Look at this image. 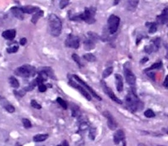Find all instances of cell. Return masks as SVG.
Here are the masks:
<instances>
[{
	"label": "cell",
	"instance_id": "obj_1",
	"mask_svg": "<svg viewBox=\"0 0 168 146\" xmlns=\"http://www.w3.org/2000/svg\"><path fill=\"white\" fill-rule=\"evenodd\" d=\"M125 105L131 112H136L143 109L144 104L137 98L136 92L131 91L125 96Z\"/></svg>",
	"mask_w": 168,
	"mask_h": 146
},
{
	"label": "cell",
	"instance_id": "obj_2",
	"mask_svg": "<svg viewBox=\"0 0 168 146\" xmlns=\"http://www.w3.org/2000/svg\"><path fill=\"white\" fill-rule=\"evenodd\" d=\"M62 30V23L59 17L51 14L48 17V32L53 37H59Z\"/></svg>",
	"mask_w": 168,
	"mask_h": 146
},
{
	"label": "cell",
	"instance_id": "obj_3",
	"mask_svg": "<svg viewBox=\"0 0 168 146\" xmlns=\"http://www.w3.org/2000/svg\"><path fill=\"white\" fill-rule=\"evenodd\" d=\"M95 11L96 10L94 7H89V8H86L82 13H81L78 16H74L70 17V19L72 21H79V20H82L84 22H86L87 24H92L95 22Z\"/></svg>",
	"mask_w": 168,
	"mask_h": 146
},
{
	"label": "cell",
	"instance_id": "obj_4",
	"mask_svg": "<svg viewBox=\"0 0 168 146\" xmlns=\"http://www.w3.org/2000/svg\"><path fill=\"white\" fill-rule=\"evenodd\" d=\"M14 73L15 75L21 78H29V77H34L36 73V70L32 65H25L17 68Z\"/></svg>",
	"mask_w": 168,
	"mask_h": 146
},
{
	"label": "cell",
	"instance_id": "obj_5",
	"mask_svg": "<svg viewBox=\"0 0 168 146\" xmlns=\"http://www.w3.org/2000/svg\"><path fill=\"white\" fill-rule=\"evenodd\" d=\"M124 77H125L126 82L128 84L131 86H135L136 84V76L131 71V67L130 63H126L124 65Z\"/></svg>",
	"mask_w": 168,
	"mask_h": 146
},
{
	"label": "cell",
	"instance_id": "obj_6",
	"mask_svg": "<svg viewBox=\"0 0 168 146\" xmlns=\"http://www.w3.org/2000/svg\"><path fill=\"white\" fill-rule=\"evenodd\" d=\"M120 24V18L116 15H110L108 19V28L110 34H115L118 32Z\"/></svg>",
	"mask_w": 168,
	"mask_h": 146
},
{
	"label": "cell",
	"instance_id": "obj_7",
	"mask_svg": "<svg viewBox=\"0 0 168 146\" xmlns=\"http://www.w3.org/2000/svg\"><path fill=\"white\" fill-rule=\"evenodd\" d=\"M65 44H66V46L68 48L78 49L80 46V38L76 35L69 34L67 36Z\"/></svg>",
	"mask_w": 168,
	"mask_h": 146
},
{
	"label": "cell",
	"instance_id": "obj_8",
	"mask_svg": "<svg viewBox=\"0 0 168 146\" xmlns=\"http://www.w3.org/2000/svg\"><path fill=\"white\" fill-rule=\"evenodd\" d=\"M72 77L76 79V82H77V84H79L80 85H82V86L86 90H89V91L91 93V95H92L93 97H95L96 99H98V100H102L101 97H99V96L95 93V90H93L92 88H91V87H90V86L86 83V82H84L83 80L80 78V77H78L77 75H72Z\"/></svg>",
	"mask_w": 168,
	"mask_h": 146
},
{
	"label": "cell",
	"instance_id": "obj_9",
	"mask_svg": "<svg viewBox=\"0 0 168 146\" xmlns=\"http://www.w3.org/2000/svg\"><path fill=\"white\" fill-rule=\"evenodd\" d=\"M102 88H103L104 92L107 94V96H108L110 99H112L114 102H116L117 104H119V105H122V104H123L122 100H120V99H119V98L115 95V93L113 92V90L110 89V88H109V86H108L104 82L102 81Z\"/></svg>",
	"mask_w": 168,
	"mask_h": 146
},
{
	"label": "cell",
	"instance_id": "obj_10",
	"mask_svg": "<svg viewBox=\"0 0 168 146\" xmlns=\"http://www.w3.org/2000/svg\"><path fill=\"white\" fill-rule=\"evenodd\" d=\"M69 85L70 86H72L73 88H75L84 97H86V99L88 100V101H90L91 100V96L89 95V93L86 90L84 89L82 86H81L79 84H77L76 82H74L73 80H70L69 81Z\"/></svg>",
	"mask_w": 168,
	"mask_h": 146
},
{
	"label": "cell",
	"instance_id": "obj_11",
	"mask_svg": "<svg viewBox=\"0 0 168 146\" xmlns=\"http://www.w3.org/2000/svg\"><path fill=\"white\" fill-rule=\"evenodd\" d=\"M103 116L106 117L107 119V123H108V126L110 130H115L117 127H118V123L115 120L114 117L112 116V114L109 112V111H105L103 112Z\"/></svg>",
	"mask_w": 168,
	"mask_h": 146
},
{
	"label": "cell",
	"instance_id": "obj_12",
	"mask_svg": "<svg viewBox=\"0 0 168 146\" xmlns=\"http://www.w3.org/2000/svg\"><path fill=\"white\" fill-rule=\"evenodd\" d=\"M160 38H157L156 39L152 40V43L149 46H145L144 49V51L147 52V53H151V52H154V51H157L160 46Z\"/></svg>",
	"mask_w": 168,
	"mask_h": 146
},
{
	"label": "cell",
	"instance_id": "obj_13",
	"mask_svg": "<svg viewBox=\"0 0 168 146\" xmlns=\"http://www.w3.org/2000/svg\"><path fill=\"white\" fill-rule=\"evenodd\" d=\"M157 22L160 24H166L168 22V7H166L162 13L157 17Z\"/></svg>",
	"mask_w": 168,
	"mask_h": 146
},
{
	"label": "cell",
	"instance_id": "obj_14",
	"mask_svg": "<svg viewBox=\"0 0 168 146\" xmlns=\"http://www.w3.org/2000/svg\"><path fill=\"white\" fill-rule=\"evenodd\" d=\"M10 11H11V12L12 13V15L15 17L18 18L19 20H23V19H24V15H25V13H24L22 8H19V7H12V8H11Z\"/></svg>",
	"mask_w": 168,
	"mask_h": 146
},
{
	"label": "cell",
	"instance_id": "obj_15",
	"mask_svg": "<svg viewBox=\"0 0 168 146\" xmlns=\"http://www.w3.org/2000/svg\"><path fill=\"white\" fill-rule=\"evenodd\" d=\"M124 138H125V135H124V132L123 130H118L115 132L114 134V137H113V139H114V143L116 144H118L120 142L124 141Z\"/></svg>",
	"mask_w": 168,
	"mask_h": 146
},
{
	"label": "cell",
	"instance_id": "obj_16",
	"mask_svg": "<svg viewBox=\"0 0 168 146\" xmlns=\"http://www.w3.org/2000/svg\"><path fill=\"white\" fill-rule=\"evenodd\" d=\"M115 81H116V87L119 92L123 91L124 90V83H123V78L121 75L116 74L115 75Z\"/></svg>",
	"mask_w": 168,
	"mask_h": 146
},
{
	"label": "cell",
	"instance_id": "obj_17",
	"mask_svg": "<svg viewBox=\"0 0 168 146\" xmlns=\"http://www.w3.org/2000/svg\"><path fill=\"white\" fill-rule=\"evenodd\" d=\"M2 36L4 38L7 39V40H12L15 38L16 37V31L15 30H7V31H5L4 32L2 33Z\"/></svg>",
	"mask_w": 168,
	"mask_h": 146
},
{
	"label": "cell",
	"instance_id": "obj_18",
	"mask_svg": "<svg viewBox=\"0 0 168 146\" xmlns=\"http://www.w3.org/2000/svg\"><path fill=\"white\" fill-rule=\"evenodd\" d=\"M23 11L24 13H27V14H34L35 12H37L40 9L39 7L36 6H33V5H25L23 8Z\"/></svg>",
	"mask_w": 168,
	"mask_h": 146
},
{
	"label": "cell",
	"instance_id": "obj_19",
	"mask_svg": "<svg viewBox=\"0 0 168 146\" xmlns=\"http://www.w3.org/2000/svg\"><path fill=\"white\" fill-rule=\"evenodd\" d=\"M138 1L137 0H131V1H127V6L126 8L130 11H134L135 10L137 7L138 5Z\"/></svg>",
	"mask_w": 168,
	"mask_h": 146
},
{
	"label": "cell",
	"instance_id": "obj_20",
	"mask_svg": "<svg viewBox=\"0 0 168 146\" xmlns=\"http://www.w3.org/2000/svg\"><path fill=\"white\" fill-rule=\"evenodd\" d=\"M1 103H2V105L4 106V108L8 111V112H10V113H12V112H14L15 111V108L13 107V106L11 105L10 103H9L8 101H6L5 99H2L1 100Z\"/></svg>",
	"mask_w": 168,
	"mask_h": 146
},
{
	"label": "cell",
	"instance_id": "obj_21",
	"mask_svg": "<svg viewBox=\"0 0 168 146\" xmlns=\"http://www.w3.org/2000/svg\"><path fill=\"white\" fill-rule=\"evenodd\" d=\"M89 123L87 119L82 118V119H80V124H79V130L81 131H85L89 129Z\"/></svg>",
	"mask_w": 168,
	"mask_h": 146
},
{
	"label": "cell",
	"instance_id": "obj_22",
	"mask_svg": "<svg viewBox=\"0 0 168 146\" xmlns=\"http://www.w3.org/2000/svg\"><path fill=\"white\" fill-rule=\"evenodd\" d=\"M83 45L85 50H93V49L95 48V43L94 41L90 40V39L88 38V39H86V40L84 41Z\"/></svg>",
	"mask_w": 168,
	"mask_h": 146
},
{
	"label": "cell",
	"instance_id": "obj_23",
	"mask_svg": "<svg viewBox=\"0 0 168 146\" xmlns=\"http://www.w3.org/2000/svg\"><path fill=\"white\" fill-rule=\"evenodd\" d=\"M41 71L47 76V78H50L52 79H55V78H56L54 77L53 71L51 68H49V67H44V68H41Z\"/></svg>",
	"mask_w": 168,
	"mask_h": 146
},
{
	"label": "cell",
	"instance_id": "obj_24",
	"mask_svg": "<svg viewBox=\"0 0 168 146\" xmlns=\"http://www.w3.org/2000/svg\"><path fill=\"white\" fill-rule=\"evenodd\" d=\"M48 134H38L36 136L34 137V141L36 143H39V142H43L45 140H47L48 138Z\"/></svg>",
	"mask_w": 168,
	"mask_h": 146
},
{
	"label": "cell",
	"instance_id": "obj_25",
	"mask_svg": "<svg viewBox=\"0 0 168 146\" xmlns=\"http://www.w3.org/2000/svg\"><path fill=\"white\" fill-rule=\"evenodd\" d=\"M43 11L41 10H39L37 12H35L34 14V16L32 17V23L33 24H36L37 22H38V20H39V18H40L42 16H43Z\"/></svg>",
	"mask_w": 168,
	"mask_h": 146
},
{
	"label": "cell",
	"instance_id": "obj_26",
	"mask_svg": "<svg viewBox=\"0 0 168 146\" xmlns=\"http://www.w3.org/2000/svg\"><path fill=\"white\" fill-rule=\"evenodd\" d=\"M9 82H10V84L11 87H13L14 89H17L19 87V83L18 81V79L15 78V77H10L9 78Z\"/></svg>",
	"mask_w": 168,
	"mask_h": 146
},
{
	"label": "cell",
	"instance_id": "obj_27",
	"mask_svg": "<svg viewBox=\"0 0 168 146\" xmlns=\"http://www.w3.org/2000/svg\"><path fill=\"white\" fill-rule=\"evenodd\" d=\"M72 116L75 117H81V111L78 106L73 105H72Z\"/></svg>",
	"mask_w": 168,
	"mask_h": 146
},
{
	"label": "cell",
	"instance_id": "obj_28",
	"mask_svg": "<svg viewBox=\"0 0 168 146\" xmlns=\"http://www.w3.org/2000/svg\"><path fill=\"white\" fill-rule=\"evenodd\" d=\"M147 25H151L150 27H149V33L150 34H152V33L156 32V31H157V29H158V25H157V23H146V26Z\"/></svg>",
	"mask_w": 168,
	"mask_h": 146
},
{
	"label": "cell",
	"instance_id": "obj_29",
	"mask_svg": "<svg viewBox=\"0 0 168 146\" xmlns=\"http://www.w3.org/2000/svg\"><path fill=\"white\" fill-rule=\"evenodd\" d=\"M163 66V64H162V62H157V63H155V64H153V65H151V67H149L145 71H153V70H155V69H160L161 67Z\"/></svg>",
	"mask_w": 168,
	"mask_h": 146
},
{
	"label": "cell",
	"instance_id": "obj_30",
	"mask_svg": "<svg viewBox=\"0 0 168 146\" xmlns=\"http://www.w3.org/2000/svg\"><path fill=\"white\" fill-rule=\"evenodd\" d=\"M83 58L88 62H95L96 60V57H95V55L89 54H89H84Z\"/></svg>",
	"mask_w": 168,
	"mask_h": 146
},
{
	"label": "cell",
	"instance_id": "obj_31",
	"mask_svg": "<svg viewBox=\"0 0 168 146\" xmlns=\"http://www.w3.org/2000/svg\"><path fill=\"white\" fill-rule=\"evenodd\" d=\"M88 37H89V38H88L89 39L94 41L95 43H96L97 40H98V36H97V34H96V33L89 32H88Z\"/></svg>",
	"mask_w": 168,
	"mask_h": 146
},
{
	"label": "cell",
	"instance_id": "obj_32",
	"mask_svg": "<svg viewBox=\"0 0 168 146\" xmlns=\"http://www.w3.org/2000/svg\"><path fill=\"white\" fill-rule=\"evenodd\" d=\"M112 72H113V67H109V68L105 69V71L102 72V78H108L109 76H110L112 74Z\"/></svg>",
	"mask_w": 168,
	"mask_h": 146
},
{
	"label": "cell",
	"instance_id": "obj_33",
	"mask_svg": "<svg viewBox=\"0 0 168 146\" xmlns=\"http://www.w3.org/2000/svg\"><path fill=\"white\" fill-rule=\"evenodd\" d=\"M72 58H73V60H74V61H75L76 64L79 65L81 68L83 66L82 63V61H81V58H80V57H79L77 54H73V55H72Z\"/></svg>",
	"mask_w": 168,
	"mask_h": 146
},
{
	"label": "cell",
	"instance_id": "obj_34",
	"mask_svg": "<svg viewBox=\"0 0 168 146\" xmlns=\"http://www.w3.org/2000/svg\"><path fill=\"white\" fill-rule=\"evenodd\" d=\"M144 116H145L146 117H148V118H152V117H155V113L153 112L152 110L148 109V110H146V111H144Z\"/></svg>",
	"mask_w": 168,
	"mask_h": 146
},
{
	"label": "cell",
	"instance_id": "obj_35",
	"mask_svg": "<svg viewBox=\"0 0 168 146\" xmlns=\"http://www.w3.org/2000/svg\"><path fill=\"white\" fill-rule=\"evenodd\" d=\"M57 102H58V104H60V105L61 106L63 109L67 110V104L66 103V101H64V100H63L62 98H60V97H58V98H57Z\"/></svg>",
	"mask_w": 168,
	"mask_h": 146
},
{
	"label": "cell",
	"instance_id": "obj_36",
	"mask_svg": "<svg viewBox=\"0 0 168 146\" xmlns=\"http://www.w3.org/2000/svg\"><path fill=\"white\" fill-rule=\"evenodd\" d=\"M22 123H23L24 127L26 128V129H29V128L32 127V123H31L30 120H28L27 118H23V119H22Z\"/></svg>",
	"mask_w": 168,
	"mask_h": 146
},
{
	"label": "cell",
	"instance_id": "obj_37",
	"mask_svg": "<svg viewBox=\"0 0 168 146\" xmlns=\"http://www.w3.org/2000/svg\"><path fill=\"white\" fill-rule=\"evenodd\" d=\"M95 135H96V130H95V128L90 127L89 128V138L91 140H94L95 138Z\"/></svg>",
	"mask_w": 168,
	"mask_h": 146
},
{
	"label": "cell",
	"instance_id": "obj_38",
	"mask_svg": "<svg viewBox=\"0 0 168 146\" xmlns=\"http://www.w3.org/2000/svg\"><path fill=\"white\" fill-rule=\"evenodd\" d=\"M69 4H70V1H67V0H61V1H60V8L64 9L65 7H67Z\"/></svg>",
	"mask_w": 168,
	"mask_h": 146
},
{
	"label": "cell",
	"instance_id": "obj_39",
	"mask_svg": "<svg viewBox=\"0 0 168 146\" xmlns=\"http://www.w3.org/2000/svg\"><path fill=\"white\" fill-rule=\"evenodd\" d=\"M18 50V47L16 45V46H11V47L7 48L6 49V51L8 53H15V52H17Z\"/></svg>",
	"mask_w": 168,
	"mask_h": 146
},
{
	"label": "cell",
	"instance_id": "obj_40",
	"mask_svg": "<svg viewBox=\"0 0 168 146\" xmlns=\"http://www.w3.org/2000/svg\"><path fill=\"white\" fill-rule=\"evenodd\" d=\"M31 105H32V107H34V109H37V110H40L41 109V105L40 104H38L35 100L31 101Z\"/></svg>",
	"mask_w": 168,
	"mask_h": 146
},
{
	"label": "cell",
	"instance_id": "obj_41",
	"mask_svg": "<svg viewBox=\"0 0 168 146\" xmlns=\"http://www.w3.org/2000/svg\"><path fill=\"white\" fill-rule=\"evenodd\" d=\"M39 90H40V92H45L47 90V86L44 84H39Z\"/></svg>",
	"mask_w": 168,
	"mask_h": 146
},
{
	"label": "cell",
	"instance_id": "obj_42",
	"mask_svg": "<svg viewBox=\"0 0 168 146\" xmlns=\"http://www.w3.org/2000/svg\"><path fill=\"white\" fill-rule=\"evenodd\" d=\"M14 93L17 95L18 97H22L25 94V91L24 90H20V91H18H18H14Z\"/></svg>",
	"mask_w": 168,
	"mask_h": 146
},
{
	"label": "cell",
	"instance_id": "obj_43",
	"mask_svg": "<svg viewBox=\"0 0 168 146\" xmlns=\"http://www.w3.org/2000/svg\"><path fill=\"white\" fill-rule=\"evenodd\" d=\"M19 44H21V45H25V44H26V38H21L20 41H19Z\"/></svg>",
	"mask_w": 168,
	"mask_h": 146
},
{
	"label": "cell",
	"instance_id": "obj_44",
	"mask_svg": "<svg viewBox=\"0 0 168 146\" xmlns=\"http://www.w3.org/2000/svg\"><path fill=\"white\" fill-rule=\"evenodd\" d=\"M56 146H69V144H68V143H67V141H63L61 144H60Z\"/></svg>",
	"mask_w": 168,
	"mask_h": 146
},
{
	"label": "cell",
	"instance_id": "obj_45",
	"mask_svg": "<svg viewBox=\"0 0 168 146\" xmlns=\"http://www.w3.org/2000/svg\"><path fill=\"white\" fill-rule=\"evenodd\" d=\"M163 85H164V87L165 88H167V77H166V78H165V81H164V84H163Z\"/></svg>",
	"mask_w": 168,
	"mask_h": 146
},
{
	"label": "cell",
	"instance_id": "obj_46",
	"mask_svg": "<svg viewBox=\"0 0 168 146\" xmlns=\"http://www.w3.org/2000/svg\"><path fill=\"white\" fill-rule=\"evenodd\" d=\"M148 59H149V58H148V57H144L143 59L141 60V64H144L145 62H147V61H148Z\"/></svg>",
	"mask_w": 168,
	"mask_h": 146
},
{
	"label": "cell",
	"instance_id": "obj_47",
	"mask_svg": "<svg viewBox=\"0 0 168 146\" xmlns=\"http://www.w3.org/2000/svg\"><path fill=\"white\" fill-rule=\"evenodd\" d=\"M146 73H147V75H148L150 78H153V76H155L154 73H151V72H146Z\"/></svg>",
	"mask_w": 168,
	"mask_h": 146
},
{
	"label": "cell",
	"instance_id": "obj_48",
	"mask_svg": "<svg viewBox=\"0 0 168 146\" xmlns=\"http://www.w3.org/2000/svg\"><path fill=\"white\" fill-rule=\"evenodd\" d=\"M137 146H146L145 144H138V145Z\"/></svg>",
	"mask_w": 168,
	"mask_h": 146
},
{
	"label": "cell",
	"instance_id": "obj_49",
	"mask_svg": "<svg viewBox=\"0 0 168 146\" xmlns=\"http://www.w3.org/2000/svg\"><path fill=\"white\" fill-rule=\"evenodd\" d=\"M15 146H22V145H21V144H20L19 143H17V144H15Z\"/></svg>",
	"mask_w": 168,
	"mask_h": 146
},
{
	"label": "cell",
	"instance_id": "obj_50",
	"mask_svg": "<svg viewBox=\"0 0 168 146\" xmlns=\"http://www.w3.org/2000/svg\"><path fill=\"white\" fill-rule=\"evenodd\" d=\"M118 3H119V1H115V2H114V4H115V5H118Z\"/></svg>",
	"mask_w": 168,
	"mask_h": 146
},
{
	"label": "cell",
	"instance_id": "obj_51",
	"mask_svg": "<svg viewBox=\"0 0 168 146\" xmlns=\"http://www.w3.org/2000/svg\"><path fill=\"white\" fill-rule=\"evenodd\" d=\"M123 146H126V143L124 142V144H123Z\"/></svg>",
	"mask_w": 168,
	"mask_h": 146
},
{
	"label": "cell",
	"instance_id": "obj_52",
	"mask_svg": "<svg viewBox=\"0 0 168 146\" xmlns=\"http://www.w3.org/2000/svg\"><path fill=\"white\" fill-rule=\"evenodd\" d=\"M156 146H163V145H156Z\"/></svg>",
	"mask_w": 168,
	"mask_h": 146
}]
</instances>
